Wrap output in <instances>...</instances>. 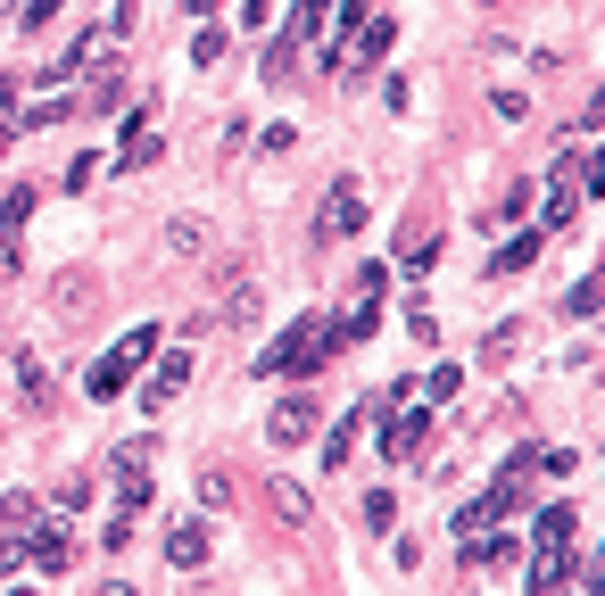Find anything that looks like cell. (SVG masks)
I'll return each mask as SVG.
<instances>
[{
	"label": "cell",
	"instance_id": "obj_1",
	"mask_svg": "<svg viewBox=\"0 0 605 596\" xmlns=\"http://www.w3.org/2000/svg\"><path fill=\"white\" fill-rule=\"evenodd\" d=\"M323 356H341V332L307 316V323H290V332L265 348V365H258V373H283V381H299V373H316Z\"/></svg>",
	"mask_w": 605,
	"mask_h": 596
},
{
	"label": "cell",
	"instance_id": "obj_2",
	"mask_svg": "<svg viewBox=\"0 0 605 596\" xmlns=\"http://www.w3.org/2000/svg\"><path fill=\"white\" fill-rule=\"evenodd\" d=\"M150 348H158V323H141V332H125V340H116V348H109V356L92 365V398H116V390H133V365H141Z\"/></svg>",
	"mask_w": 605,
	"mask_h": 596
},
{
	"label": "cell",
	"instance_id": "obj_3",
	"mask_svg": "<svg viewBox=\"0 0 605 596\" xmlns=\"http://www.w3.org/2000/svg\"><path fill=\"white\" fill-rule=\"evenodd\" d=\"M357 224H365V199H357V183H349V174H341V183L323 191V216H316V241H349V232H357Z\"/></svg>",
	"mask_w": 605,
	"mask_h": 596
},
{
	"label": "cell",
	"instance_id": "obj_4",
	"mask_svg": "<svg viewBox=\"0 0 605 596\" xmlns=\"http://www.w3.org/2000/svg\"><path fill=\"white\" fill-rule=\"evenodd\" d=\"M92 298H100V282L83 274V265L50 274V307H58V323H83V316H92Z\"/></svg>",
	"mask_w": 605,
	"mask_h": 596
},
{
	"label": "cell",
	"instance_id": "obj_5",
	"mask_svg": "<svg viewBox=\"0 0 605 596\" xmlns=\"http://www.w3.org/2000/svg\"><path fill=\"white\" fill-rule=\"evenodd\" d=\"M150 158H158V125H150V100H133V108H125V158H116V167L141 174Z\"/></svg>",
	"mask_w": 605,
	"mask_h": 596
},
{
	"label": "cell",
	"instance_id": "obj_6",
	"mask_svg": "<svg viewBox=\"0 0 605 596\" xmlns=\"http://www.w3.org/2000/svg\"><path fill=\"white\" fill-rule=\"evenodd\" d=\"M265 439H274V447H307V439H316V398H283L274 423H265Z\"/></svg>",
	"mask_w": 605,
	"mask_h": 596
},
{
	"label": "cell",
	"instance_id": "obj_7",
	"mask_svg": "<svg viewBox=\"0 0 605 596\" xmlns=\"http://www.w3.org/2000/svg\"><path fill=\"white\" fill-rule=\"evenodd\" d=\"M167 563L174 572H199V563H208V530H199V522H174L167 530Z\"/></svg>",
	"mask_w": 605,
	"mask_h": 596
},
{
	"label": "cell",
	"instance_id": "obj_8",
	"mask_svg": "<svg viewBox=\"0 0 605 596\" xmlns=\"http://www.w3.org/2000/svg\"><path fill=\"white\" fill-rule=\"evenodd\" d=\"M423 431H432V414H390L381 423V447L390 456H423Z\"/></svg>",
	"mask_w": 605,
	"mask_h": 596
},
{
	"label": "cell",
	"instance_id": "obj_9",
	"mask_svg": "<svg viewBox=\"0 0 605 596\" xmlns=\"http://www.w3.org/2000/svg\"><path fill=\"white\" fill-rule=\"evenodd\" d=\"M183 381H191V356H167V373H150V390H141V398H150V414H167L174 398H183Z\"/></svg>",
	"mask_w": 605,
	"mask_h": 596
},
{
	"label": "cell",
	"instance_id": "obj_10",
	"mask_svg": "<svg viewBox=\"0 0 605 596\" xmlns=\"http://www.w3.org/2000/svg\"><path fill=\"white\" fill-rule=\"evenodd\" d=\"M208 249L216 241H208V224H199V216H174L167 224V257H208Z\"/></svg>",
	"mask_w": 605,
	"mask_h": 596
},
{
	"label": "cell",
	"instance_id": "obj_11",
	"mask_svg": "<svg viewBox=\"0 0 605 596\" xmlns=\"http://www.w3.org/2000/svg\"><path fill=\"white\" fill-rule=\"evenodd\" d=\"M265 505H274V522L307 530V489H299V481H265Z\"/></svg>",
	"mask_w": 605,
	"mask_h": 596
},
{
	"label": "cell",
	"instance_id": "obj_12",
	"mask_svg": "<svg viewBox=\"0 0 605 596\" xmlns=\"http://www.w3.org/2000/svg\"><path fill=\"white\" fill-rule=\"evenodd\" d=\"M530 539H539V555H556V547L572 539V505H548V514H539V530H530Z\"/></svg>",
	"mask_w": 605,
	"mask_h": 596
},
{
	"label": "cell",
	"instance_id": "obj_13",
	"mask_svg": "<svg viewBox=\"0 0 605 596\" xmlns=\"http://www.w3.org/2000/svg\"><path fill=\"white\" fill-rule=\"evenodd\" d=\"M530 257H539V232H514V241H506V249L490 257V274H523Z\"/></svg>",
	"mask_w": 605,
	"mask_h": 596
},
{
	"label": "cell",
	"instance_id": "obj_14",
	"mask_svg": "<svg viewBox=\"0 0 605 596\" xmlns=\"http://www.w3.org/2000/svg\"><path fill=\"white\" fill-rule=\"evenodd\" d=\"M25 555H34L42 572H58V563H67V530H50V522H42V530H34V547H25Z\"/></svg>",
	"mask_w": 605,
	"mask_h": 596
},
{
	"label": "cell",
	"instance_id": "obj_15",
	"mask_svg": "<svg viewBox=\"0 0 605 596\" xmlns=\"http://www.w3.org/2000/svg\"><path fill=\"white\" fill-rule=\"evenodd\" d=\"M323 25H332V0H299V18H290V34H299V42H323Z\"/></svg>",
	"mask_w": 605,
	"mask_h": 596
},
{
	"label": "cell",
	"instance_id": "obj_16",
	"mask_svg": "<svg viewBox=\"0 0 605 596\" xmlns=\"http://www.w3.org/2000/svg\"><path fill=\"white\" fill-rule=\"evenodd\" d=\"M116 100H125V67H100V74H92V100H83V108H116Z\"/></svg>",
	"mask_w": 605,
	"mask_h": 596
},
{
	"label": "cell",
	"instance_id": "obj_17",
	"mask_svg": "<svg viewBox=\"0 0 605 596\" xmlns=\"http://www.w3.org/2000/svg\"><path fill=\"white\" fill-rule=\"evenodd\" d=\"M572 207H581V191H572V183H556V199H548V224H539V232H564V224H572Z\"/></svg>",
	"mask_w": 605,
	"mask_h": 596
},
{
	"label": "cell",
	"instance_id": "obj_18",
	"mask_svg": "<svg viewBox=\"0 0 605 596\" xmlns=\"http://www.w3.org/2000/svg\"><path fill=\"white\" fill-rule=\"evenodd\" d=\"M199 497H208V505H241V497H232V472H225V465L199 472Z\"/></svg>",
	"mask_w": 605,
	"mask_h": 596
},
{
	"label": "cell",
	"instance_id": "obj_19",
	"mask_svg": "<svg viewBox=\"0 0 605 596\" xmlns=\"http://www.w3.org/2000/svg\"><path fill=\"white\" fill-rule=\"evenodd\" d=\"M572 572V555H564V547H556V555H539V563H530V588H556V580H564Z\"/></svg>",
	"mask_w": 605,
	"mask_h": 596
},
{
	"label": "cell",
	"instance_id": "obj_20",
	"mask_svg": "<svg viewBox=\"0 0 605 596\" xmlns=\"http://www.w3.org/2000/svg\"><path fill=\"white\" fill-rule=\"evenodd\" d=\"M473 563H490V572H498V563H523V547H514V539H481Z\"/></svg>",
	"mask_w": 605,
	"mask_h": 596
},
{
	"label": "cell",
	"instance_id": "obj_21",
	"mask_svg": "<svg viewBox=\"0 0 605 596\" xmlns=\"http://www.w3.org/2000/svg\"><path fill=\"white\" fill-rule=\"evenodd\" d=\"M357 423H365V414H357ZM357 423H341L332 439H323V465H349V447H357Z\"/></svg>",
	"mask_w": 605,
	"mask_h": 596
},
{
	"label": "cell",
	"instance_id": "obj_22",
	"mask_svg": "<svg viewBox=\"0 0 605 596\" xmlns=\"http://www.w3.org/2000/svg\"><path fill=\"white\" fill-rule=\"evenodd\" d=\"M597 298H605L597 282H572V290H564V316H589V307H597Z\"/></svg>",
	"mask_w": 605,
	"mask_h": 596
},
{
	"label": "cell",
	"instance_id": "obj_23",
	"mask_svg": "<svg viewBox=\"0 0 605 596\" xmlns=\"http://www.w3.org/2000/svg\"><path fill=\"white\" fill-rule=\"evenodd\" d=\"M365 522H374V530H390V522H398V497H381V489H374V497H365Z\"/></svg>",
	"mask_w": 605,
	"mask_h": 596
},
{
	"label": "cell",
	"instance_id": "obj_24",
	"mask_svg": "<svg viewBox=\"0 0 605 596\" xmlns=\"http://www.w3.org/2000/svg\"><path fill=\"white\" fill-rule=\"evenodd\" d=\"M18 563H25V547H18V539H0V580L18 572Z\"/></svg>",
	"mask_w": 605,
	"mask_h": 596
},
{
	"label": "cell",
	"instance_id": "obj_25",
	"mask_svg": "<svg viewBox=\"0 0 605 596\" xmlns=\"http://www.w3.org/2000/svg\"><path fill=\"white\" fill-rule=\"evenodd\" d=\"M589 125H605V92H597V100L581 108V133H589Z\"/></svg>",
	"mask_w": 605,
	"mask_h": 596
},
{
	"label": "cell",
	"instance_id": "obj_26",
	"mask_svg": "<svg viewBox=\"0 0 605 596\" xmlns=\"http://www.w3.org/2000/svg\"><path fill=\"white\" fill-rule=\"evenodd\" d=\"M589 191H605V149H597V167H589Z\"/></svg>",
	"mask_w": 605,
	"mask_h": 596
},
{
	"label": "cell",
	"instance_id": "obj_27",
	"mask_svg": "<svg viewBox=\"0 0 605 596\" xmlns=\"http://www.w3.org/2000/svg\"><path fill=\"white\" fill-rule=\"evenodd\" d=\"M92 596H133V588H125V580H109V588H92Z\"/></svg>",
	"mask_w": 605,
	"mask_h": 596
},
{
	"label": "cell",
	"instance_id": "obj_28",
	"mask_svg": "<svg viewBox=\"0 0 605 596\" xmlns=\"http://www.w3.org/2000/svg\"><path fill=\"white\" fill-rule=\"evenodd\" d=\"M183 9H191V18H199V9H216V0H183Z\"/></svg>",
	"mask_w": 605,
	"mask_h": 596
},
{
	"label": "cell",
	"instance_id": "obj_29",
	"mask_svg": "<svg viewBox=\"0 0 605 596\" xmlns=\"http://www.w3.org/2000/svg\"><path fill=\"white\" fill-rule=\"evenodd\" d=\"M9 596H18V588H9Z\"/></svg>",
	"mask_w": 605,
	"mask_h": 596
},
{
	"label": "cell",
	"instance_id": "obj_30",
	"mask_svg": "<svg viewBox=\"0 0 605 596\" xmlns=\"http://www.w3.org/2000/svg\"><path fill=\"white\" fill-rule=\"evenodd\" d=\"M556 596H564V588H556Z\"/></svg>",
	"mask_w": 605,
	"mask_h": 596
}]
</instances>
